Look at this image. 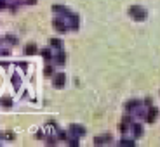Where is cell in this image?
I'll use <instances>...</instances> for the list:
<instances>
[{
    "instance_id": "obj_1",
    "label": "cell",
    "mask_w": 160,
    "mask_h": 147,
    "mask_svg": "<svg viewBox=\"0 0 160 147\" xmlns=\"http://www.w3.org/2000/svg\"><path fill=\"white\" fill-rule=\"evenodd\" d=\"M64 19H66V17H63V16H56L54 19H52V26H54V30H56L59 35L68 33V30H70L68 21H64Z\"/></svg>"
},
{
    "instance_id": "obj_2",
    "label": "cell",
    "mask_w": 160,
    "mask_h": 147,
    "mask_svg": "<svg viewBox=\"0 0 160 147\" xmlns=\"http://www.w3.org/2000/svg\"><path fill=\"white\" fill-rule=\"evenodd\" d=\"M66 85V75L64 73H56L52 76V87L54 88H63Z\"/></svg>"
},
{
    "instance_id": "obj_3",
    "label": "cell",
    "mask_w": 160,
    "mask_h": 147,
    "mask_svg": "<svg viewBox=\"0 0 160 147\" xmlns=\"http://www.w3.org/2000/svg\"><path fill=\"white\" fill-rule=\"evenodd\" d=\"M52 12H54L56 16H63V17H68L70 14H72L66 5H61V4H54V5H52Z\"/></svg>"
},
{
    "instance_id": "obj_4",
    "label": "cell",
    "mask_w": 160,
    "mask_h": 147,
    "mask_svg": "<svg viewBox=\"0 0 160 147\" xmlns=\"http://www.w3.org/2000/svg\"><path fill=\"white\" fill-rule=\"evenodd\" d=\"M52 62L56 64V66H64L66 64V52L61 48V50H58L56 54H54V61Z\"/></svg>"
},
{
    "instance_id": "obj_5",
    "label": "cell",
    "mask_w": 160,
    "mask_h": 147,
    "mask_svg": "<svg viewBox=\"0 0 160 147\" xmlns=\"http://www.w3.org/2000/svg\"><path fill=\"white\" fill-rule=\"evenodd\" d=\"M66 21H68V24H70V30H73V31H78L80 21H78V16H77V14H70V16L66 17Z\"/></svg>"
},
{
    "instance_id": "obj_6",
    "label": "cell",
    "mask_w": 160,
    "mask_h": 147,
    "mask_svg": "<svg viewBox=\"0 0 160 147\" xmlns=\"http://www.w3.org/2000/svg\"><path fill=\"white\" fill-rule=\"evenodd\" d=\"M40 56H42V59L45 61V62H52L54 61V52H52L51 47H45L40 50Z\"/></svg>"
},
{
    "instance_id": "obj_7",
    "label": "cell",
    "mask_w": 160,
    "mask_h": 147,
    "mask_svg": "<svg viewBox=\"0 0 160 147\" xmlns=\"http://www.w3.org/2000/svg\"><path fill=\"white\" fill-rule=\"evenodd\" d=\"M68 130H70V133L72 135H77V137H82V135H85V128L82 126V125H70L68 126Z\"/></svg>"
},
{
    "instance_id": "obj_8",
    "label": "cell",
    "mask_w": 160,
    "mask_h": 147,
    "mask_svg": "<svg viewBox=\"0 0 160 147\" xmlns=\"http://www.w3.org/2000/svg\"><path fill=\"white\" fill-rule=\"evenodd\" d=\"M24 54L28 57L32 56H37V54H40L38 47H37V44H33V42H30V44H26V47H24Z\"/></svg>"
},
{
    "instance_id": "obj_9",
    "label": "cell",
    "mask_w": 160,
    "mask_h": 147,
    "mask_svg": "<svg viewBox=\"0 0 160 147\" xmlns=\"http://www.w3.org/2000/svg\"><path fill=\"white\" fill-rule=\"evenodd\" d=\"M131 16L134 17V19L141 21V19H144V11L141 7H132L131 9Z\"/></svg>"
},
{
    "instance_id": "obj_10",
    "label": "cell",
    "mask_w": 160,
    "mask_h": 147,
    "mask_svg": "<svg viewBox=\"0 0 160 147\" xmlns=\"http://www.w3.org/2000/svg\"><path fill=\"white\" fill-rule=\"evenodd\" d=\"M49 47H51L52 50H61V48H63V42H61L59 38H56V36H54V38H49Z\"/></svg>"
},
{
    "instance_id": "obj_11",
    "label": "cell",
    "mask_w": 160,
    "mask_h": 147,
    "mask_svg": "<svg viewBox=\"0 0 160 147\" xmlns=\"http://www.w3.org/2000/svg\"><path fill=\"white\" fill-rule=\"evenodd\" d=\"M4 44L11 45V47H16V45H19V40H18L16 35H5L4 36Z\"/></svg>"
},
{
    "instance_id": "obj_12",
    "label": "cell",
    "mask_w": 160,
    "mask_h": 147,
    "mask_svg": "<svg viewBox=\"0 0 160 147\" xmlns=\"http://www.w3.org/2000/svg\"><path fill=\"white\" fill-rule=\"evenodd\" d=\"M56 64H51V62H45V68H44V76L47 78H52V76L56 75V69H54Z\"/></svg>"
},
{
    "instance_id": "obj_13",
    "label": "cell",
    "mask_w": 160,
    "mask_h": 147,
    "mask_svg": "<svg viewBox=\"0 0 160 147\" xmlns=\"http://www.w3.org/2000/svg\"><path fill=\"white\" fill-rule=\"evenodd\" d=\"M56 137H58V140L59 142H68V139H70V130H58V133H56Z\"/></svg>"
},
{
    "instance_id": "obj_14",
    "label": "cell",
    "mask_w": 160,
    "mask_h": 147,
    "mask_svg": "<svg viewBox=\"0 0 160 147\" xmlns=\"http://www.w3.org/2000/svg\"><path fill=\"white\" fill-rule=\"evenodd\" d=\"M0 106H2V108H12V106H14V100H12V97H9V95H4L2 97V99H0Z\"/></svg>"
},
{
    "instance_id": "obj_15",
    "label": "cell",
    "mask_w": 160,
    "mask_h": 147,
    "mask_svg": "<svg viewBox=\"0 0 160 147\" xmlns=\"http://www.w3.org/2000/svg\"><path fill=\"white\" fill-rule=\"evenodd\" d=\"M11 81H12V87L16 88V90L21 88V75L19 73H14V75L11 76Z\"/></svg>"
},
{
    "instance_id": "obj_16",
    "label": "cell",
    "mask_w": 160,
    "mask_h": 147,
    "mask_svg": "<svg viewBox=\"0 0 160 147\" xmlns=\"http://www.w3.org/2000/svg\"><path fill=\"white\" fill-rule=\"evenodd\" d=\"M0 139H5V140H16V135L12 131H5V133H0Z\"/></svg>"
},
{
    "instance_id": "obj_17",
    "label": "cell",
    "mask_w": 160,
    "mask_h": 147,
    "mask_svg": "<svg viewBox=\"0 0 160 147\" xmlns=\"http://www.w3.org/2000/svg\"><path fill=\"white\" fill-rule=\"evenodd\" d=\"M78 139H80V137H77V135H73V137H70V139H68V145L70 147H77V145H78Z\"/></svg>"
},
{
    "instance_id": "obj_18",
    "label": "cell",
    "mask_w": 160,
    "mask_h": 147,
    "mask_svg": "<svg viewBox=\"0 0 160 147\" xmlns=\"http://www.w3.org/2000/svg\"><path fill=\"white\" fill-rule=\"evenodd\" d=\"M59 142V140H58V137H47V139H45V144H47V145H56V144Z\"/></svg>"
},
{
    "instance_id": "obj_19",
    "label": "cell",
    "mask_w": 160,
    "mask_h": 147,
    "mask_svg": "<svg viewBox=\"0 0 160 147\" xmlns=\"http://www.w3.org/2000/svg\"><path fill=\"white\" fill-rule=\"evenodd\" d=\"M132 131H134V135H136V137H139L141 133H143V130H141L139 125H132Z\"/></svg>"
},
{
    "instance_id": "obj_20",
    "label": "cell",
    "mask_w": 160,
    "mask_h": 147,
    "mask_svg": "<svg viewBox=\"0 0 160 147\" xmlns=\"http://www.w3.org/2000/svg\"><path fill=\"white\" fill-rule=\"evenodd\" d=\"M0 56H2V57L11 56V48H0Z\"/></svg>"
},
{
    "instance_id": "obj_21",
    "label": "cell",
    "mask_w": 160,
    "mask_h": 147,
    "mask_svg": "<svg viewBox=\"0 0 160 147\" xmlns=\"http://www.w3.org/2000/svg\"><path fill=\"white\" fill-rule=\"evenodd\" d=\"M4 9H9V2L7 0H0V11H4Z\"/></svg>"
},
{
    "instance_id": "obj_22",
    "label": "cell",
    "mask_w": 160,
    "mask_h": 147,
    "mask_svg": "<svg viewBox=\"0 0 160 147\" xmlns=\"http://www.w3.org/2000/svg\"><path fill=\"white\" fill-rule=\"evenodd\" d=\"M18 68H21L23 71H26V69H28V62H24V61L21 62V61H19V62H18Z\"/></svg>"
},
{
    "instance_id": "obj_23",
    "label": "cell",
    "mask_w": 160,
    "mask_h": 147,
    "mask_svg": "<svg viewBox=\"0 0 160 147\" xmlns=\"http://www.w3.org/2000/svg\"><path fill=\"white\" fill-rule=\"evenodd\" d=\"M120 144H122V145H132L134 142H132V140H122Z\"/></svg>"
},
{
    "instance_id": "obj_24",
    "label": "cell",
    "mask_w": 160,
    "mask_h": 147,
    "mask_svg": "<svg viewBox=\"0 0 160 147\" xmlns=\"http://www.w3.org/2000/svg\"><path fill=\"white\" fill-rule=\"evenodd\" d=\"M35 137H37V139H44V131H37Z\"/></svg>"
},
{
    "instance_id": "obj_25",
    "label": "cell",
    "mask_w": 160,
    "mask_h": 147,
    "mask_svg": "<svg viewBox=\"0 0 160 147\" xmlns=\"http://www.w3.org/2000/svg\"><path fill=\"white\" fill-rule=\"evenodd\" d=\"M26 2V5H35L37 4V0H24Z\"/></svg>"
},
{
    "instance_id": "obj_26",
    "label": "cell",
    "mask_w": 160,
    "mask_h": 147,
    "mask_svg": "<svg viewBox=\"0 0 160 147\" xmlns=\"http://www.w3.org/2000/svg\"><path fill=\"white\" fill-rule=\"evenodd\" d=\"M2 44H4V38H0V48H2Z\"/></svg>"
}]
</instances>
